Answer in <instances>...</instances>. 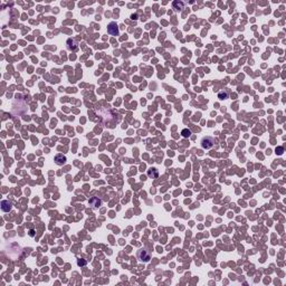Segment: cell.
<instances>
[{"mask_svg": "<svg viewBox=\"0 0 286 286\" xmlns=\"http://www.w3.org/2000/svg\"><path fill=\"white\" fill-rule=\"evenodd\" d=\"M30 236H34V230H30Z\"/></svg>", "mask_w": 286, "mask_h": 286, "instance_id": "7c38bea8", "label": "cell"}, {"mask_svg": "<svg viewBox=\"0 0 286 286\" xmlns=\"http://www.w3.org/2000/svg\"><path fill=\"white\" fill-rule=\"evenodd\" d=\"M215 144V139L211 136H206L201 140V146L204 149H211Z\"/></svg>", "mask_w": 286, "mask_h": 286, "instance_id": "7a4b0ae2", "label": "cell"}, {"mask_svg": "<svg viewBox=\"0 0 286 286\" xmlns=\"http://www.w3.org/2000/svg\"><path fill=\"white\" fill-rule=\"evenodd\" d=\"M136 255H138V258L141 260V261H149L150 260V253L145 248H142V249L138 250Z\"/></svg>", "mask_w": 286, "mask_h": 286, "instance_id": "6da1fadb", "label": "cell"}, {"mask_svg": "<svg viewBox=\"0 0 286 286\" xmlns=\"http://www.w3.org/2000/svg\"><path fill=\"white\" fill-rule=\"evenodd\" d=\"M107 33L110 35H112V36H117L118 35V26H117L116 23L112 21V23L108 24V26H107Z\"/></svg>", "mask_w": 286, "mask_h": 286, "instance_id": "3957f363", "label": "cell"}, {"mask_svg": "<svg viewBox=\"0 0 286 286\" xmlns=\"http://www.w3.org/2000/svg\"><path fill=\"white\" fill-rule=\"evenodd\" d=\"M172 7L176 10H181V9H183V2H181V1H174L173 5H172Z\"/></svg>", "mask_w": 286, "mask_h": 286, "instance_id": "30bf717a", "label": "cell"}, {"mask_svg": "<svg viewBox=\"0 0 286 286\" xmlns=\"http://www.w3.org/2000/svg\"><path fill=\"white\" fill-rule=\"evenodd\" d=\"M77 48H78V46H77V43L75 41V39H73V38L67 39V49H68V51L75 52V51H77Z\"/></svg>", "mask_w": 286, "mask_h": 286, "instance_id": "277c9868", "label": "cell"}, {"mask_svg": "<svg viewBox=\"0 0 286 286\" xmlns=\"http://www.w3.org/2000/svg\"><path fill=\"white\" fill-rule=\"evenodd\" d=\"M55 162H56V164H58V166H63V164L66 162V156H63L62 153L57 154V156H55Z\"/></svg>", "mask_w": 286, "mask_h": 286, "instance_id": "8992f818", "label": "cell"}, {"mask_svg": "<svg viewBox=\"0 0 286 286\" xmlns=\"http://www.w3.org/2000/svg\"><path fill=\"white\" fill-rule=\"evenodd\" d=\"M228 96H229L228 90H222L218 93V98H220V100H226V98H228Z\"/></svg>", "mask_w": 286, "mask_h": 286, "instance_id": "9c48e42d", "label": "cell"}, {"mask_svg": "<svg viewBox=\"0 0 286 286\" xmlns=\"http://www.w3.org/2000/svg\"><path fill=\"white\" fill-rule=\"evenodd\" d=\"M1 209L5 212H8L11 209V204L9 202V200H2V202H1Z\"/></svg>", "mask_w": 286, "mask_h": 286, "instance_id": "52a82bcc", "label": "cell"}, {"mask_svg": "<svg viewBox=\"0 0 286 286\" xmlns=\"http://www.w3.org/2000/svg\"><path fill=\"white\" fill-rule=\"evenodd\" d=\"M148 176H149V178L156 179V178L159 177V171H158L156 168H151V169L148 170Z\"/></svg>", "mask_w": 286, "mask_h": 286, "instance_id": "ba28073f", "label": "cell"}, {"mask_svg": "<svg viewBox=\"0 0 286 286\" xmlns=\"http://www.w3.org/2000/svg\"><path fill=\"white\" fill-rule=\"evenodd\" d=\"M90 205L92 206L93 209H97L102 205V200L98 199V198H96V197H94V198H92L91 200H90Z\"/></svg>", "mask_w": 286, "mask_h": 286, "instance_id": "5b68a950", "label": "cell"}, {"mask_svg": "<svg viewBox=\"0 0 286 286\" xmlns=\"http://www.w3.org/2000/svg\"><path fill=\"white\" fill-rule=\"evenodd\" d=\"M181 134L183 138H189V136L191 135V131L188 130V129H183V130L181 131Z\"/></svg>", "mask_w": 286, "mask_h": 286, "instance_id": "8fae6325", "label": "cell"}]
</instances>
